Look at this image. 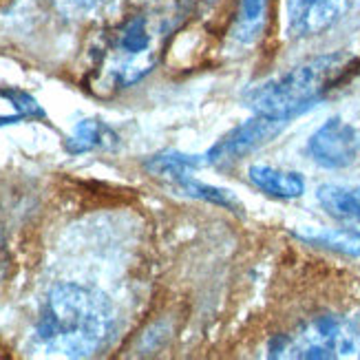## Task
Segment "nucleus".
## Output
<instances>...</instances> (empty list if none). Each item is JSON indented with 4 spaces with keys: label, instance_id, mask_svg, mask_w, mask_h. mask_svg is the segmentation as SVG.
Instances as JSON below:
<instances>
[{
    "label": "nucleus",
    "instance_id": "f257e3e1",
    "mask_svg": "<svg viewBox=\"0 0 360 360\" xmlns=\"http://www.w3.org/2000/svg\"><path fill=\"white\" fill-rule=\"evenodd\" d=\"M113 323L115 309L104 292L80 283H60L44 296L34 338L46 354L86 358L104 347Z\"/></svg>",
    "mask_w": 360,
    "mask_h": 360
},
{
    "label": "nucleus",
    "instance_id": "f03ea898",
    "mask_svg": "<svg viewBox=\"0 0 360 360\" xmlns=\"http://www.w3.org/2000/svg\"><path fill=\"white\" fill-rule=\"evenodd\" d=\"M354 71L356 58L347 53L321 56L252 86L245 93V104L257 115L288 122L345 82Z\"/></svg>",
    "mask_w": 360,
    "mask_h": 360
},
{
    "label": "nucleus",
    "instance_id": "7ed1b4c3",
    "mask_svg": "<svg viewBox=\"0 0 360 360\" xmlns=\"http://www.w3.org/2000/svg\"><path fill=\"white\" fill-rule=\"evenodd\" d=\"M160 27L146 13L129 15L120 22L100 49V82L111 89H127L155 67Z\"/></svg>",
    "mask_w": 360,
    "mask_h": 360
},
{
    "label": "nucleus",
    "instance_id": "20e7f679",
    "mask_svg": "<svg viewBox=\"0 0 360 360\" xmlns=\"http://www.w3.org/2000/svg\"><path fill=\"white\" fill-rule=\"evenodd\" d=\"M270 358H360V327L338 316H319L296 334L276 336Z\"/></svg>",
    "mask_w": 360,
    "mask_h": 360
},
{
    "label": "nucleus",
    "instance_id": "39448f33",
    "mask_svg": "<svg viewBox=\"0 0 360 360\" xmlns=\"http://www.w3.org/2000/svg\"><path fill=\"white\" fill-rule=\"evenodd\" d=\"M283 127H285V120H274L265 115H257L252 120H248L217 139V144L206 153V164L230 166L234 162H239L248 153L268 144L272 137L281 133Z\"/></svg>",
    "mask_w": 360,
    "mask_h": 360
},
{
    "label": "nucleus",
    "instance_id": "423d86ee",
    "mask_svg": "<svg viewBox=\"0 0 360 360\" xmlns=\"http://www.w3.org/2000/svg\"><path fill=\"white\" fill-rule=\"evenodd\" d=\"M307 153L323 168H347L356 162L360 153V135L345 120L330 117L311 133Z\"/></svg>",
    "mask_w": 360,
    "mask_h": 360
},
{
    "label": "nucleus",
    "instance_id": "0eeeda50",
    "mask_svg": "<svg viewBox=\"0 0 360 360\" xmlns=\"http://www.w3.org/2000/svg\"><path fill=\"white\" fill-rule=\"evenodd\" d=\"M356 0H285L288 31L294 38H314L336 27Z\"/></svg>",
    "mask_w": 360,
    "mask_h": 360
},
{
    "label": "nucleus",
    "instance_id": "6e6552de",
    "mask_svg": "<svg viewBox=\"0 0 360 360\" xmlns=\"http://www.w3.org/2000/svg\"><path fill=\"white\" fill-rule=\"evenodd\" d=\"M248 177L259 191L276 199H296L305 193V179L301 173H292V170H281L265 164L250 166Z\"/></svg>",
    "mask_w": 360,
    "mask_h": 360
},
{
    "label": "nucleus",
    "instance_id": "1a4fd4ad",
    "mask_svg": "<svg viewBox=\"0 0 360 360\" xmlns=\"http://www.w3.org/2000/svg\"><path fill=\"white\" fill-rule=\"evenodd\" d=\"M120 144L117 133L102 120H82L75 124L73 133L65 139L69 155H84L93 150H108Z\"/></svg>",
    "mask_w": 360,
    "mask_h": 360
},
{
    "label": "nucleus",
    "instance_id": "9d476101",
    "mask_svg": "<svg viewBox=\"0 0 360 360\" xmlns=\"http://www.w3.org/2000/svg\"><path fill=\"white\" fill-rule=\"evenodd\" d=\"M296 237L311 245L334 250V252H340V255L360 257V224L345 226V228L301 230V232H296Z\"/></svg>",
    "mask_w": 360,
    "mask_h": 360
},
{
    "label": "nucleus",
    "instance_id": "9b49d317",
    "mask_svg": "<svg viewBox=\"0 0 360 360\" xmlns=\"http://www.w3.org/2000/svg\"><path fill=\"white\" fill-rule=\"evenodd\" d=\"M316 199L321 206L342 221H354L360 224V188L352 186H334L325 184L316 191Z\"/></svg>",
    "mask_w": 360,
    "mask_h": 360
},
{
    "label": "nucleus",
    "instance_id": "f8f14e48",
    "mask_svg": "<svg viewBox=\"0 0 360 360\" xmlns=\"http://www.w3.org/2000/svg\"><path fill=\"white\" fill-rule=\"evenodd\" d=\"M270 0H239V9L234 15L232 38L239 44H252L263 31L265 18H268Z\"/></svg>",
    "mask_w": 360,
    "mask_h": 360
},
{
    "label": "nucleus",
    "instance_id": "ddd939ff",
    "mask_svg": "<svg viewBox=\"0 0 360 360\" xmlns=\"http://www.w3.org/2000/svg\"><path fill=\"white\" fill-rule=\"evenodd\" d=\"M206 164V155H184V153H175V150H166V153H158L146 162V170L150 175L158 177H166L173 181L179 175L193 173L195 168Z\"/></svg>",
    "mask_w": 360,
    "mask_h": 360
},
{
    "label": "nucleus",
    "instance_id": "4468645a",
    "mask_svg": "<svg viewBox=\"0 0 360 360\" xmlns=\"http://www.w3.org/2000/svg\"><path fill=\"white\" fill-rule=\"evenodd\" d=\"M173 184L179 188L181 193H186L188 197H195V199L208 201V203H217V206H221V208H226V210H232V212L243 210V206L239 203V199L234 197L230 191H226V188H219V186L203 184V181L195 179L191 173L175 177Z\"/></svg>",
    "mask_w": 360,
    "mask_h": 360
},
{
    "label": "nucleus",
    "instance_id": "2eb2a0df",
    "mask_svg": "<svg viewBox=\"0 0 360 360\" xmlns=\"http://www.w3.org/2000/svg\"><path fill=\"white\" fill-rule=\"evenodd\" d=\"M0 98H5L22 120H44L46 117V113L42 111V106L34 98H31L27 91L3 89V91H0Z\"/></svg>",
    "mask_w": 360,
    "mask_h": 360
},
{
    "label": "nucleus",
    "instance_id": "dca6fc26",
    "mask_svg": "<svg viewBox=\"0 0 360 360\" xmlns=\"http://www.w3.org/2000/svg\"><path fill=\"white\" fill-rule=\"evenodd\" d=\"M82 5H96V3H100V0H80Z\"/></svg>",
    "mask_w": 360,
    "mask_h": 360
}]
</instances>
